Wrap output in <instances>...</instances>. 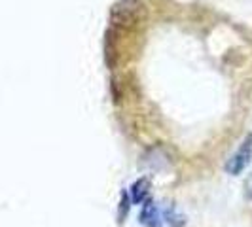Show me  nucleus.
<instances>
[{
    "mask_svg": "<svg viewBox=\"0 0 252 227\" xmlns=\"http://www.w3.org/2000/svg\"><path fill=\"white\" fill-rule=\"evenodd\" d=\"M140 224L146 227H184L186 216L173 202L146 201L140 210Z\"/></svg>",
    "mask_w": 252,
    "mask_h": 227,
    "instance_id": "f257e3e1",
    "label": "nucleus"
},
{
    "mask_svg": "<svg viewBox=\"0 0 252 227\" xmlns=\"http://www.w3.org/2000/svg\"><path fill=\"white\" fill-rule=\"evenodd\" d=\"M251 159H252V133L247 135V139L241 142L237 151L231 155V159L226 163V170L229 174H241L247 169V165L251 163Z\"/></svg>",
    "mask_w": 252,
    "mask_h": 227,
    "instance_id": "f03ea898",
    "label": "nucleus"
},
{
    "mask_svg": "<svg viewBox=\"0 0 252 227\" xmlns=\"http://www.w3.org/2000/svg\"><path fill=\"white\" fill-rule=\"evenodd\" d=\"M140 10L139 0H120L112 8V19L116 23H131L137 19Z\"/></svg>",
    "mask_w": 252,
    "mask_h": 227,
    "instance_id": "7ed1b4c3",
    "label": "nucleus"
},
{
    "mask_svg": "<svg viewBox=\"0 0 252 227\" xmlns=\"http://www.w3.org/2000/svg\"><path fill=\"white\" fill-rule=\"evenodd\" d=\"M148 191H150V180L148 178H139L131 186V199H133V202L140 204V202L148 197Z\"/></svg>",
    "mask_w": 252,
    "mask_h": 227,
    "instance_id": "20e7f679",
    "label": "nucleus"
},
{
    "mask_svg": "<svg viewBox=\"0 0 252 227\" xmlns=\"http://www.w3.org/2000/svg\"><path fill=\"white\" fill-rule=\"evenodd\" d=\"M245 193H247L249 199H252V172L249 174V178L245 180Z\"/></svg>",
    "mask_w": 252,
    "mask_h": 227,
    "instance_id": "39448f33",
    "label": "nucleus"
}]
</instances>
